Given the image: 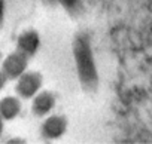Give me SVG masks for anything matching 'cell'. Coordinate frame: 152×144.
<instances>
[{
  "label": "cell",
  "mask_w": 152,
  "mask_h": 144,
  "mask_svg": "<svg viewBox=\"0 0 152 144\" xmlns=\"http://www.w3.org/2000/svg\"><path fill=\"white\" fill-rule=\"evenodd\" d=\"M0 55H2V54H0Z\"/></svg>",
  "instance_id": "cell-11"
},
{
  "label": "cell",
  "mask_w": 152,
  "mask_h": 144,
  "mask_svg": "<svg viewBox=\"0 0 152 144\" xmlns=\"http://www.w3.org/2000/svg\"><path fill=\"white\" fill-rule=\"evenodd\" d=\"M2 132H3V119L0 117V135H2Z\"/></svg>",
  "instance_id": "cell-10"
},
{
  "label": "cell",
  "mask_w": 152,
  "mask_h": 144,
  "mask_svg": "<svg viewBox=\"0 0 152 144\" xmlns=\"http://www.w3.org/2000/svg\"><path fill=\"white\" fill-rule=\"evenodd\" d=\"M27 70V56L23 55L21 52H14L6 56L3 61V68L2 71L6 75L8 79H18L23 73Z\"/></svg>",
  "instance_id": "cell-3"
},
{
  "label": "cell",
  "mask_w": 152,
  "mask_h": 144,
  "mask_svg": "<svg viewBox=\"0 0 152 144\" xmlns=\"http://www.w3.org/2000/svg\"><path fill=\"white\" fill-rule=\"evenodd\" d=\"M42 86V76L36 71H26L18 77L17 83V92L21 98H33Z\"/></svg>",
  "instance_id": "cell-2"
},
{
  "label": "cell",
  "mask_w": 152,
  "mask_h": 144,
  "mask_svg": "<svg viewBox=\"0 0 152 144\" xmlns=\"http://www.w3.org/2000/svg\"><path fill=\"white\" fill-rule=\"evenodd\" d=\"M6 80H8V77H6V75L3 73L2 70H0V89H3V86L6 85Z\"/></svg>",
  "instance_id": "cell-9"
},
{
  "label": "cell",
  "mask_w": 152,
  "mask_h": 144,
  "mask_svg": "<svg viewBox=\"0 0 152 144\" xmlns=\"http://www.w3.org/2000/svg\"><path fill=\"white\" fill-rule=\"evenodd\" d=\"M55 95L52 92H40V94H36L34 95V100H33V106H31V110L36 116L39 117H43L46 114H49L54 107H55Z\"/></svg>",
  "instance_id": "cell-6"
},
{
  "label": "cell",
  "mask_w": 152,
  "mask_h": 144,
  "mask_svg": "<svg viewBox=\"0 0 152 144\" xmlns=\"http://www.w3.org/2000/svg\"><path fill=\"white\" fill-rule=\"evenodd\" d=\"M75 56H76V62H78V70H79L82 83L88 89L94 88L97 83V75L94 68V61L91 56V49L84 36L78 37L75 42Z\"/></svg>",
  "instance_id": "cell-1"
},
{
  "label": "cell",
  "mask_w": 152,
  "mask_h": 144,
  "mask_svg": "<svg viewBox=\"0 0 152 144\" xmlns=\"http://www.w3.org/2000/svg\"><path fill=\"white\" fill-rule=\"evenodd\" d=\"M21 111V103L15 97H6L0 101V117L5 120L15 119Z\"/></svg>",
  "instance_id": "cell-7"
},
{
  "label": "cell",
  "mask_w": 152,
  "mask_h": 144,
  "mask_svg": "<svg viewBox=\"0 0 152 144\" xmlns=\"http://www.w3.org/2000/svg\"><path fill=\"white\" fill-rule=\"evenodd\" d=\"M3 20H5V2L0 0V27L3 25Z\"/></svg>",
  "instance_id": "cell-8"
},
{
  "label": "cell",
  "mask_w": 152,
  "mask_h": 144,
  "mask_svg": "<svg viewBox=\"0 0 152 144\" xmlns=\"http://www.w3.org/2000/svg\"><path fill=\"white\" fill-rule=\"evenodd\" d=\"M18 52H21L23 55H26L27 58L33 56L37 49H39V45H40V39H39V34L37 31L34 30H27L24 33L20 34L18 37Z\"/></svg>",
  "instance_id": "cell-5"
},
{
  "label": "cell",
  "mask_w": 152,
  "mask_h": 144,
  "mask_svg": "<svg viewBox=\"0 0 152 144\" xmlns=\"http://www.w3.org/2000/svg\"><path fill=\"white\" fill-rule=\"evenodd\" d=\"M67 129V120L63 116H49L42 123V135L46 140H57L64 135Z\"/></svg>",
  "instance_id": "cell-4"
}]
</instances>
